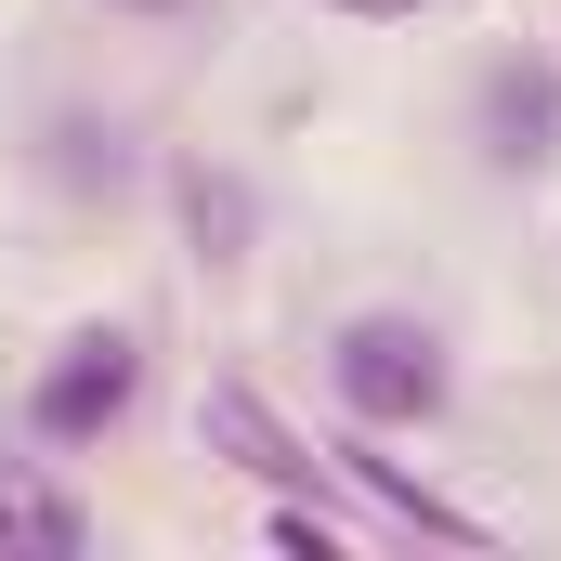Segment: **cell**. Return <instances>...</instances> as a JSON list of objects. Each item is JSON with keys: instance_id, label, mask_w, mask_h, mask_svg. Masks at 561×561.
Returning <instances> with one entry per match:
<instances>
[{"instance_id": "cell-1", "label": "cell", "mask_w": 561, "mask_h": 561, "mask_svg": "<svg viewBox=\"0 0 561 561\" xmlns=\"http://www.w3.org/2000/svg\"><path fill=\"white\" fill-rule=\"evenodd\" d=\"M327 392H340V419L353 431H444L457 405V353H444V327L431 313H340V340H327Z\"/></svg>"}, {"instance_id": "cell-2", "label": "cell", "mask_w": 561, "mask_h": 561, "mask_svg": "<svg viewBox=\"0 0 561 561\" xmlns=\"http://www.w3.org/2000/svg\"><path fill=\"white\" fill-rule=\"evenodd\" d=\"M131 405H144V340H131V327H66V340L39 353V379H26V431H39L53 457L118 444Z\"/></svg>"}, {"instance_id": "cell-3", "label": "cell", "mask_w": 561, "mask_h": 561, "mask_svg": "<svg viewBox=\"0 0 561 561\" xmlns=\"http://www.w3.org/2000/svg\"><path fill=\"white\" fill-rule=\"evenodd\" d=\"M470 157L496 183H536L561 170V53H496L470 79Z\"/></svg>"}, {"instance_id": "cell-4", "label": "cell", "mask_w": 561, "mask_h": 561, "mask_svg": "<svg viewBox=\"0 0 561 561\" xmlns=\"http://www.w3.org/2000/svg\"><path fill=\"white\" fill-rule=\"evenodd\" d=\"M196 444L222 457V470H249V483H275V496H313V510H340V483H327V457L300 444V431L249 392V379H209V405H196Z\"/></svg>"}, {"instance_id": "cell-5", "label": "cell", "mask_w": 561, "mask_h": 561, "mask_svg": "<svg viewBox=\"0 0 561 561\" xmlns=\"http://www.w3.org/2000/svg\"><path fill=\"white\" fill-rule=\"evenodd\" d=\"M0 561H92V496L39 457H0Z\"/></svg>"}, {"instance_id": "cell-6", "label": "cell", "mask_w": 561, "mask_h": 561, "mask_svg": "<svg viewBox=\"0 0 561 561\" xmlns=\"http://www.w3.org/2000/svg\"><path fill=\"white\" fill-rule=\"evenodd\" d=\"M327 470H353V483H366V496H379V510H392L405 536H444V549H483V523H470V510H444V496H431V483L405 470V457H379V431H353V444H340Z\"/></svg>"}, {"instance_id": "cell-7", "label": "cell", "mask_w": 561, "mask_h": 561, "mask_svg": "<svg viewBox=\"0 0 561 561\" xmlns=\"http://www.w3.org/2000/svg\"><path fill=\"white\" fill-rule=\"evenodd\" d=\"M170 209H183L196 262H249V236H262L249 183H236V170H209V157H183V170H170Z\"/></svg>"}, {"instance_id": "cell-8", "label": "cell", "mask_w": 561, "mask_h": 561, "mask_svg": "<svg viewBox=\"0 0 561 561\" xmlns=\"http://www.w3.org/2000/svg\"><path fill=\"white\" fill-rule=\"evenodd\" d=\"M39 170H53L66 196H118V183H131V131H118V118H53V157H39Z\"/></svg>"}, {"instance_id": "cell-9", "label": "cell", "mask_w": 561, "mask_h": 561, "mask_svg": "<svg viewBox=\"0 0 561 561\" xmlns=\"http://www.w3.org/2000/svg\"><path fill=\"white\" fill-rule=\"evenodd\" d=\"M327 13H353V26H405V13H431V0H327Z\"/></svg>"}, {"instance_id": "cell-10", "label": "cell", "mask_w": 561, "mask_h": 561, "mask_svg": "<svg viewBox=\"0 0 561 561\" xmlns=\"http://www.w3.org/2000/svg\"><path fill=\"white\" fill-rule=\"evenodd\" d=\"M118 13H183V0H118Z\"/></svg>"}]
</instances>
